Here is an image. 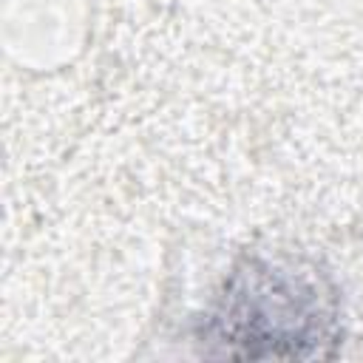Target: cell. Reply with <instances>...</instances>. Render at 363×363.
Segmentation results:
<instances>
[{
	"mask_svg": "<svg viewBox=\"0 0 363 363\" xmlns=\"http://www.w3.org/2000/svg\"><path fill=\"white\" fill-rule=\"evenodd\" d=\"M337 292L315 267L252 255L235 264L204 315L199 343L213 357H323L337 343Z\"/></svg>",
	"mask_w": 363,
	"mask_h": 363,
	"instance_id": "1",
	"label": "cell"
}]
</instances>
